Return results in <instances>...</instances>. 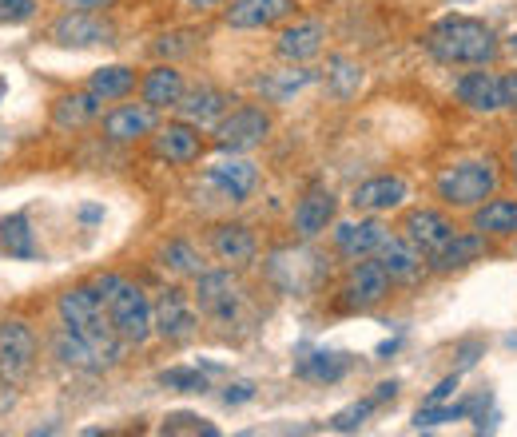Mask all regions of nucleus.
<instances>
[{
	"label": "nucleus",
	"mask_w": 517,
	"mask_h": 437,
	"mask_svg": "<svg viewBox=\"0 0 517 437\" xmlns=\"http://www.w3.org/2000/svg\"><path fill=\"white\" fill-rule=\"evenodd\" d=\"M426 48L446 68H486L498 56V36L486 20L446 16L426 32Z\"/></svg>",
	"instance_id": "nucleus-1"
},
{
	"label": "nucleus",
	"mask_w": 517,
	"mask_h": 437,
	"mask_svg": "<svg viewBox=\"0 0 517 437\" xmlns=\"http://www.w3.org/2000/svg\"><path fill=\"white\" fill-rule=\"evenodd\" d=\"M56 310H60V322H64L68 330H76L80 338H88V342L104 354L108 366L120 362L124 338L116 334V326H112V318H108V306H104V298H100V291H96L92 283H88V287H68V291L56 298Z\"/></svg>",
	"instance_id": "nucleus-2"
},
{
	"label": "nucleus",
	"mask_w": 517,
	"mask_h": 437,
	"mask_svg": "<svg viewBox=\"0 0 517 437\" xmlns=\"http://www.w3.org/2000/svg\"><path fill=\"white\" fill-rule=\"evenodd\" d=\"M92 287L100 291L104 306H108V318H112V326H116V334L124 342L140 346V342H148L156 334V326H152V302H148V294L140 291L132 279H124V275H100Z\"/></svg>",
	"instance_id": "nucleus-3"
},
{
	"label": "nucleus",
	"mask_w": 517,
	"mask_h": 437,
	"mask_svg": "<svg viewBox=\"0 0 517 437\" xmlns=\"http://www.w3.org/2000/svg\"><path fill=\"white\" fill-rule=\"evenodd\" d=\"M498 163L494 159H462L454 167H446L438 179H434V191L446 207H478L486 203L494 191H498Z\"/></svg>",
	"instance_id": "nucleus-4"
},
{
	"label": "nucleus",
	"mask_w": 517,
	"mask_h": 437,
	"mask_svg": "<svg viewBox=\"0 0 517 437\" xmlns=\"http://www.w3.org/2000/svg\"><path fill=\"white\" fill-rule=\"evenodd\" d=\"M191 302L199 306V314L219 318V322H231V318H235V310H239V302H243V287H239V279L231 275V267L199 271V275H195Z\"/></svg>",
	"instance_id": "nucleus-5"
},
{
	"label": "nucleus",
	"mask_w": 517,
	"mask_h": 437,
	"mask_svg": "<svg viewBox=\"0 0 517 437\" xmlns=\"http://www.w3.org/2000/svg\"><path fill=\"white\" fill-rule=\"evenodd\" d=\"M36 362V334L24 318H4L0 322V378L12 386V382H24L28 370Z\"/></svg>",
	"instance_id": "nucleus-6"
},
{
	"label": "nucleus",
	"mask_w": 517,
	"mask_h": 437,
	"mask_svg": "<svg viewBox=\"0 0 517 437\" xmlns=\"http://www.w3.org/2000/svg\"><path fill=\"white\" fill-rule=\"evenodd\" d=\"M271 136V116L255 104H243L235 112H227L219 124H215V144L223 151H251Z\"/></svg>",
	"instance_id": "nucleus-7"
},
{
	"label": "nucleus",
	"mask_w": 517,
	"mask_h": 437,
	"mask_svg": "<svg viewBox=\"0 0 517 437\" xmlns=\"http://www.w3.org/2000/svg\"><path fill=\"white\" fill-rule=\"evenodd\" d=\"M402 235L430 259V255H438V251L458 235V227H454L450 215H442V211H434V207H414V211H406V219H402Z\"/></svg>",
	"instance_id": "nucleus-8"
},
{
	"label": "nucleus",
	"mask_w": 517,
	"mask_h": 437,
	"mask_svg": "<svg viewBox=\"0 0 517 437\" xmlns=\"http://www.w3.org/2000/svg\"><path fill=\"white\" fill-rule=\"evenodd\" d=\"M48 36L60 48H96V44H112V24L100 20V12H64L48 28Z\"/></svg>",
	"instance_id": "nucleus-9"
},
{
	"label": "nucleus",
	"mask_w": 517,
	"mask_h": 437,
	"mask_svg": "<svg viewBox=\"0 0 517 437\" xmlns=\"http://www.w3.org/2000/svg\"><path fill=\"white\" fill-rule=\"evenodd\" d=\"M346 306L350 310H370V306H378L386 294H390V275H386V267L370 255V259H354V267H350V275H346Z\"/></svg>",
	"instance_id": "nucleus-10"
},
{
	"label": "nucleus",
	"mask_w": 517,
	"mask_h": 437,
	"mask_svg": "<svg viewBox=\"0 0 517 437\" xmlns=\"http://www.w3.org/2000/svg\"><path fill=\"white\" fill-rule=\"evenodd\" d=\"M406 195H410V187H406L402 175H374V179H362L350 191V207L362 211V215H386V211L402 207Z\"/></svg>",
	"instance_id": "nucleus-11"
},
{
	"label": "nucleus",
	"mask_w": 517,
	"mask_h": 437,
	"mask_svg": "<svg viewBox=\"0 0 517 437\" xmlns=\"http://www.w3.org/2000/svg\"><path fill=\"white\" fill-rule=\"evenodd\" d=\"M454 96L470 108V112H482V116H494L506 108V96H502V76L478 68V72H466L454 80Z\"/></svg>",
	"instance_id": "nucleus-12"
},
{
	"label": "nucleus",
	"mask_w": 517,
	"mask_h": 437,
	"mask_svg": "<svg viewBox=\"0 0 517 437\" xmlns=\"http://www.w3.org/2000/svg\"><path fill=\"white\" fill-rule=\"evenodd\" d=\"M152 326L164 342H183L195 334V310L179 291H164L152 302Z\"/></svg>",
	"instance_id": "nucleus-13"
},
{
	"label": "nucleus",
	"mask_w": 517,
	"mask_h": 437,
	"mask_svg": "<svg viewBox=\"0 0 517 437\" xmlns=\"http://www.w3.org/2000/svg\"><path fill=\"white\" fill-rule=\"evenodd\" d=\"M207 183H215L231 203H243L259 183V167L251 159H243L239 151H231V159H219L207 167Z\"/></svg>",
	"instance_id": "nucleus-14"
},
{
	"label": "nucleus",
	"mask_w": 517,
	"mask_h": 437,
	"mask_svg": "<svg viewBox=\"0 0 517 437\" xmlns=\"http://www.w3.org/2000/svg\"><path fill=\"white\" fill-rule=\"evenodd\" d=\"M386 227L370 215V219H346L335 227V251L346 255V259H370L378 255V247L386 243Z\"/></svg>",
	"instance_id": "nucleus-15"
},
{
	"label": "nucleus",
	"mask_w": 517,
	"mask_h": 437,
	"mask_svg": "<svg viewBox=\"0 0 517 437\" xmlns=\"http://www.w3.org/2000/svg\"><path fill=\"white\" fill-rule=\"evenodd\" d=\"M231 104H235V100H231L227 92L203 84V88H195V92H183V100L175 104V112H179V120H187V124H195V128H215V124L231 112Z\"/></svg>",
	"instance_id": "nucleus-16"
},
{
	"label": "nucleus",
	"mask_w": 517,
	"mask_h": 437,
	"mask_svg": "<svg viewBox=\"0 0 517 437\" xmlns=\"http://www.w3.org/2000/svg\"><path fill=\"white\" fill-rule=\"evenodd\" d=\"M156 132V108L148 104H120L104 116V136L112 144H136Z\"/></svg>",
	"instance_id": "nucleus-17"
},
{
	"label": "nucleus",
	"mask_w": 517,
	"mask_h": 437,
	"mask_svg": "<svg viewBox=\"0 0 517 437\" xmlns=\"http://www.w3.org/2000/svg\"><path fill=\"white\" fill-rule=\"evenodd\" d=\"M335 211H339V199H335L327 187H311V191L295 203V235H299V239H319V235L335 223Z\"/></svg>",
	"instance_id": "nucleus-18"
},
{
	"label": "nucleus",
	"mask_w": 517,
	"mask_h": 437,
	"mask_svg": "<svg viewBox=\"0 0 517 437\" xmlns=\"http://www.w3.org/2000/svg\"><path fill=\"white\" fill-rule=\"evenodd\" d=\"M482 255H490V235H482V231H458V235H454L438 255H430L426 263H430V271L450 275V271H462V267L478 263Z\"/></svg>",
	"instance_id": "nucleus-19"
},
{
	"label": "nucleus",
	"mask_w": 517,
	"mask_h": 437,
	"mask_svg": "<svg viewBox=\"0 0 517 437\" xmlns=\"http://www.w3.org/2000/svg\"><path fill=\"white\" fill-rule=\"evenodd\" d=\"M52 358H56L60 366L76 370V374H100V370L108 366L104 354H100L88 338H80L76 330H68V326H60V330L52 334Z\"/></svg>",
	"instance_id": "nucleus-20"
},
{
	"label": "nucleus",
	"mask_w": 517,
	"mask_h": 437,
	"mask_svg": "<svg viewBox=\"0 0 517 437\" xmlns=\"http://www.w3.org/2000/svg\"><path fill=\"white\" fill-rule=\"evenodd\" d=\"M374 259L386 267L390 283H414V279L422 275V267H426V255H422L406 235H386V243L378 247Z\"/></svg>",
	"instance_id": "nucleus-21"
},
{
	"label": "nucleus",
	"mask_w": 517,
	"mask_h": 437,
	"mask_svg": "<svg viewBox=\"0 0 517 437\" xmlns=\"http://www.w3.org/2000/svg\"><path fill=\"white\" fill-rule=\"evenodd\" d=\"M295 12V0H231L223 8V20L231 28H271Z\"/></svg>",
	"instance_id": "nucleus-22"
},
{
	"label": "nucleus",
	"mask_w": 517,
	"mask_h": 437,
	"mask_svg": "<svg viewBox=\"0 0 517 437\" xmlns=\"http://www.w3.org/2000/svg\"><path fill=\"white\" fill-rule=\"evenodd\" d=\"M152 147L168 163H195L199 151H203V140H199V128L195 124L175 120V124H164V128L152 132Z\"/></svg>",
	"instance_id": "nucleus-23"
},
{
	"label": "nucleus",
	"mask_w": 517,
	"mask_h": 437,
	"mask_svg": "<svg viewBox=\"0 0 517 437\" xmlns=\"http://www.w3.org/2000/svg\"><path fill=\"white\" fill-rule=\"evenodd\" d=\"M323 40H327L323 20H299V24L279 32V56L287 64H307V60H315L323 52Z\"/></svg>",
	"instance_id": "nucleus-24"
},
{
	"label": "nucleus",
	"mask_w": 517,
	"mask_h": 437,
	"mask_svg": "<svg viewBox=\"0 0 517 437\" xmlns=\"http://www.w3.org/2000/svg\"><path fill=\"white\" fill-rule=\"evenodd\" d=\"M211 251L219 263L227 267H247L255 255H259V243H255V231L243 227V223H223L211 231Z\"/></svg>",
	"instance_id": "nucleus-25"
},
{
	"label": "nucleus",
	"mask_w": 517,
	"mask_h": 437,
	"mask_svg": "<svg viewBox=\"0 0 517 437\" xmlns=\"http://www.w3.org/2000/svg\"><path fill=\"white\" fill-rule=\"evenodd\" d=\"M100 116H104V100H100L92 88L72 92V96H60V100L52 104V128H60V132L88 128V124L100 120Z\"/></svg>",
	"instance_id": "nucleus-26"
},
{
	"label": "nucleus",
	"mask_w": 517,
	"mask_h": 437,
	"mask_svg": "<svg viewBox=\"0 0 517 437\" xmlns=\"http://www.w3.org/2000/svg\"><path fill=\"white\" fill-rule=\"evenodd\" d=\"M140 96H144L148 108L168 112V108H175V104L183 100V72H179L175 64H156V68L140 80Z\"/></svg>",
	"instance_id": "nucleus-27"
},
{
	"label": "nucleus",
	"mask_w": 517,
	"mask_h": 437,
	"mask_svg": "<svg viewBox=\"0 0 517 437\" xmlns=\"http://www.w3.org/2000/svg\"><path fill=\"white\" fill-rule=\"evenodd\" d=\"M474 231L490 239H514L517 235V199H490L474 207Z\"/></svg>",
	"instance_id": "nucleus-28"
},
{
	"label": "nucleus",
	"mask_w": 517,
	"mask_h": 437,
	"mask_svg": "<svg viewBox=\"0 0 517 437\" xmlns=\"http://www.w3.org/2000/svg\"><path fill=\"white\" fill-rule=\"evenodd\" d=\"M307 84H315V72L311 68H287V72H267V76H259V92L271 100V104H283V100H291L295 92H303Z\"/></svg>",
	"instance_id": "nucleus-29"
},
{
	"label": "nucleus",
	"mask_w": 517,
	"mask_h": 437,
	"mask_svg": "<svg viewBox=\"0 0 517 437\" xmlns=\"http://www.w3.org/2000/svg\"><path fill=\"white\" fill-rule=\"evenodd\" d=\"M346 370H350V354H335V350H315L295 366V374L307 382H339Z\"/></svg>",
	"instance_id": "nucleus-30"
},
{
	"label": "nucleus",
	"mask_w": 517,
	"mask_h": 437,
	"mask_svg": "<svg viewBox=\"0 0 517 437\" xmlns=\"http://www.w3.org/2000/svg\"><path fill=\"white\" fill-rule=\"evenodd\" d=\"M88 88H92V92H96L104 104H112V100H124V96L136 88V72H132L128 64H108V68L92 72Z\"/></svg>",
	"instance_id": "nucleus-31"
},
{
	"label": "nucleus",
	"mask_w": 517,
	"mask_h": 437,
	"mask_svg": "<svg viewBox=\"0 0 517 437\" xmlns=\"http://www.w3.org/2000/svg\"><path fill=\"white\" fill-rule=\"evenodd\" d=\"M0 247L12 259H36V239H32V223H28L24 211L0 219Z\"/></svg>",
	"instance_id": "nucleus-32"
},
{
	"label": "nucleus",
	"mask_w": 517,
	"mask_h": 437,
	"mask_svg": "<svg viewBox=\"0 0 517 437\" xmlns=\"http://www.w3.org/2000/svg\"><path fill=\"white\" fill-rule=\"evenodd\" d=\"M156 259H160V267H164V271H172V275H179V279H195L199 271H207V267H203V255H199L187 239H172V243H164Z\"/></svg>",
	"instance_id": "nucleus-33"
},
{
	"label": "nucleus",
	"mask_w": 517,
	"mask_h": 437,
	"mask_svg": "<svg viewBox=\"0 0 517 437\" xmlns=\"http://www.w3.org/2000/svg\"><path fill=\"white\" fill-rule=\"evenodd\" d=\"M327 88H331L335 100H350V96L362 88V64H354V60H346V56H335V60L327 64Z\"/></svg>",
	"instance_id": "nucleus-34"
},
{
	"label": "nucleus",
	"mask_w": 517,
	"mask_h": 437,
	"mask_svg": "<svg viewBox=\"0 0 517 437\" xmlns=\"http://www.w3.org/2000/svg\"><path fill=\"white\" fill-rule=\"evenodd\" d=\"M474 406H478V402H458V406L438 402V406H422L418 418H414V426H418V430H434V426H446V422H462V418L474 414Z\"/></svg>",
	"instance_id": "nucleus-35"
},
{
	"label": "nucleus",
	"mask_w": 517,
	"mask_h": 437,
	"mask_svg": "<svg viewBox=\"0 0 517 437\" xmlns=\"http://www.w3.org/2000/svg\"><path fill=\"white\" fill-rule=\"evenodd\" d=\"M382 406V394L374 390L370 398H362V402H354V406H346V410H339L335 418H331V430H339V434H350V430H358L374 410Z\"/></svg>",
	"instance_id": "nucleus-36"
},
{
	"label": "nucleus",
	"mask_w": 517,
	"mask_h": 437,
	"mask_svg": "<svg viewBox=\"0 0 517 437\" xmlns=\"http://www.w3.org/2000/svg\"><path fill=\"white\" fill-rule=\"evenodd\" d=\"M160 386L172 390V394H207V378L199 370H187V366H172L160 374Z\"/></svg>",
	"instance_id": "nucleus-37"
},
{
	"label": "nucleus",
	"mask_w": 517,
	"mask_h": 437,
	"mask_svg": "<svg viewBox=\"0 0 517 437\" xmlns=\"http://www.w3.org/2000/svg\"><path fill=\"white\" fill-rule=\"evenodd\" d=\"M164 434H207V437H215L219 430H215L207 418H195V414H172V418L164 422Z\"/></svg>",
	"instance_id": "nucleus-38"
},
{
	"label": "nucleus",
	"mask_w": 517,
	"mask_h": 437,
	"mask_svg": "<svg viewBox=\"0 0 517 437\" xmlns=\"http://www.w3.org/2000/svg\"><path fill=\"white\" fill-rule=\"evenodd\" d=\"M40 0H0V24H28Z\"/></svg>",
	"instance_id": "nucleus-39"
},
{
	"label": "nucleus",
	"mask_w": 517,
	"mask_h": 437,
	"mask_svg": "<svg viewBox=\"0 0 517 437\" xmlns=\"http://www.w3.org/2000/svg\"><path fill=\"white\" fill-rule=\"evenodd\" d=\"M195 44H191V32H164L160 40H156V52L160 56H187Z\"/></svg>",
	"instance_id": "nucleus-40"
},
{
	"label": "nucleus",
	"mask_w": 517,
	"mask_h": 437,
	"mask_svg": "<svg viewBox=\"0 0 517 437\" xmlns=\"http://www.w3.org/2000/svg\"><path fill=\"white\" fill-rule=\"evenodd\" d=\"M255 398V386L251 382H231L227 390H223V402L227 406H243V402H251Z\"/></svg>",
	"instance_id": "nucleus-41"
},
{
	"label": "nucleus",
	"mask_w": 517,
	"mask_h": 437,
	"mask_svg": "<svg viewBox=\"0 0 517 437\" xmlns=\"http://www.w3.org/2000/svg\"><path fill=\"white\" fill-rule=\"evenodd\" d=\"M454 390H458V374H450L446 382H438V390H430V398H426V406H438V402H450V398H454Z\"/></svg>",
	"instance_id": "nucleus-42"
},
{
	"label": "nucleus",
	"mask_w": 517,
	"mask_h": 437,
	"mask_svg": "<svg viewBox=\"0 0 517 437\" xmlns=\"http://www.w3.org/2000/svg\"><path fill=\"white\" fill-rule=\"evenodd\" d=\"M112 4L116 0H60V8H68V12H104Z\"/></svg>",
	"instance_id": "nucleus-43"
},
{
	"label": "nucleus",
	"mask_w": 517,
	"mask_h": 437,
	"mask_svg": "<svg viewBox=\"0 0 517 437\" xmlns=\"http://www.w3.org/2000/svg\"><path fill=\"white\" fill-rule=\"evenodd\" d=\"M502 96H506V108L517 112V72H506V76H502Z\"/></svg>",
	"instance_id": "nucleus-44"
},
{
	"label": "nucleus",
	"mask_w": 517,
	"mask_h": 437,
	"mask_svg": "<svg viewBox=\"0 0 517 437\" xmlns=\"http://www.w3.org/2000/svg\"><path fill=\"white\" fill-rule=\"evenodd\" d=\"M100 215H104V211H100L96 203H88V207H80V219H100Z\"/></svg>",
	"instance_id": "nucleus-45"
},
{
	"label": "nucleus",
	"mask_w": 517,
	"mask_h": 437,
	"mask_svg": "<svg viewBox=\"0 0 517 437\" xmlns=\"http://www.w3.org/2000/svg\"><path fill=\"white\" fill-rule=\"evenodd\" d=\"M183 4H191V8H211V4H223V0H183Z\"/></svg>",
	"instance_id": "nucleus-46"
},
{
	"label": "nucleus",
	"mask_w": 517,
	"mask_h": 437,
	"mask_svg": "<svg viewBox=\"0 0 517 437\" xmlns=\"http://www.w3.org/2000/svg\"><path fill=\"white\" fill-rule=\"evenodd\" d=\"M514 171H517V147H514Z\"/></svg>",
	"instance_id": "nucleus-47"
},
{
	"label": "nucleus",
	"mask_w": 517,
	"mask_h": 437,
	"mask_svg": "<svg viewBox=\"0 0 517 437\" xmlns=\"http://www.w3.org/2000/svg\"><path fill=\"white\" fill-rule=\"evenodd\" d=\"M0 96H4V80H0Z\"/></svg>",
	"instance_id": "nucleus-48"
},
{
	"label": "nucleus",
	"mask_w": 517,
	"mask_h": 437,
	"mask_svg": "<svg viewBox=\"0 0 517 437\" xmlns=\"http://www.w3.org/2000/svg\"><path fill=\"white\" fill-rule=\"evenodd\" d=\"M458 4H466V0H458Z\"/></svg>",
	"instance_id": "nucleus-49"
}]
</instances>
